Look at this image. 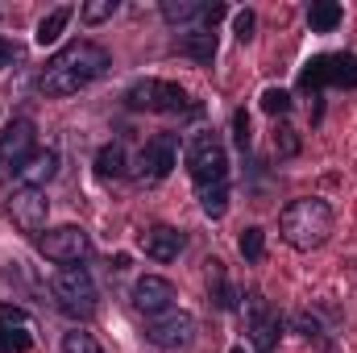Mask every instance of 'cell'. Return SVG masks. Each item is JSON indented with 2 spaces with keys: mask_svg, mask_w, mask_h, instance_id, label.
Returning a JSON list of instances; mask_svg holds the SVG:
<instances>
[{
  "mask_svg": "<svg viewBox=\"0 0 357 353\" xmlns=\"http://www.w3.org/2000/svg\"><path fill=\"white\" fill-rule=\"evenodd\" d=\"M299 91L320 100L328 88H357V54L354 50H337V54H316L299 67Z\"/></svg>",
  "mask_w": 357,
  "mask_h": 353,
  "instance_id": "cell-4",
  "label": "cell"
},
{
  "mask_svg": "<svg viewBox=\"0 0 357 353\" xmlns=\"http://www.w3.org/2000/svg\"><path fill=\"white\" fill-rule=\"evenodd\" d=\"M125 104L133 112H158V117H199L204 104L191 100V91L171 80H133L125 88Z\"/></svg>",
  "mask_w": 357,
  "mask_h": 353,
  "instance_id": "cell-3",
  "label": "cell"
},
{
  "mask_svg": "<svg viewBox=\"0 0 357 353\" xmlns=\"http://www.w3.org/2000/svg\"><path fill=\"white\" fill-rule=\"evenodd\" d=\"M175 283L171 278H162V274H142L137 283H133V308L150 320V316H162V312H171L175 308Z\"/></svg>",
  "mask_w": 357,
  "mask_h": 353,
  "instance_id": "cell-15",
  "label": "cell"
},
{
  "mask_svg": "<svg viewBox=\"0 0 357 353\" xmlns=\"http://www.w3.org/2000/svg\"><path fill=\"white\" fill-rule=\"evenodd\" d=\"M187 175L195 183V191L229 183V150H225L220 133L208 129V133H195L187 142Z\"/></svg>",
  "mask_w": 357,
  "mask_h": 353,
  "instance_id": "cell-6",
  "label": "cell"
},
{
  "mask_svg": "<svg viewBox=\"0 0 357 353\" xmlns=\"http://www.w3.org/2000/svg\"><path fill=\"white\" fill-rule=\"evenodd\" d=\"M21 59H25V46L13 42V38H0V71L13 67V63H21Z\"/></svg>",
  "mask_w": 357,
  "mask_h": 353,
  "instance_id": "cell-31",
  "label": "cell"
},
{
  "mask_svg": "<svg viewBox=\"0 0 357 353\" xmlns=\"http://www.w3.org/2000/svg\"><path fill=\"white\" fill-rule=\"evenodd\" d=\"M208 295H212V303L220 308V312H237L241 308V295H237V287L225 278V262L220 258H208Z\"/></svg>",
  "mask_w": 357,
  "mask_h": 353,
  "instance_id": "cell-19",
  "label": "cell"
},
{
  "mask_svg": "<svg viewBox=\"0 0 357 353\" xmlns=\"http://www.w3.org/2000/svg\"><path fill=\"white\" fill-rule=\"evenodd\" d=\"M299 150H303V142H299V133H295V129H291V125L282 121V125L274 129V154H278V158H295Z\"/></svg>",
  "mask_w": 357,
  "mask_h": 353,
  "instance_id": "cell-25",
  "label": "cell"
},
{
  "mask_svg": "<svg viewBox=\"0 0 357 353\" xmlns=\"http://www.w3.org/2000/svg\"><path fill=\"white\" fill-rule=\"evenodd\" d=\"M108 67H112V59H108V50H104L100 42H88V38L67 42V46L42 67V75H38V91L50 96V100L75 96V91H84L88 84H96Z\"/></svg>",
  "mask_w": 357,
  "mask_h": 353,
  "instance_id": "cell-1",
  "label": "cell"
},
{
  "mask_svg": "<svg viewBox=\"0 0 357 353\" xmlns=\"http://www.w3.org/2000/svg\"><path fill=\"white\" fill-rule=\"evenodd\" d=\"M116 8H121V0H88V4L79 8V17H84L88 25H100V21H108Z\"/></svg>",
  "mask_w": 357,
  "mask_h": 353,
  "instance_id": "cell-27",
  "label": "cell"
},
{
  "mask_svg": "<svg viewBox=\"0 0 357 353\" xmlns=\"http://www.w3.org/2000/svg\"><path fill=\"white\" fill-rule=\"evenodd\" d=\"M341 21H345V8H341L337 0H316V4L307 8V25H312V33H337Z\"/></svg>",
  "mask_w": 357,
  "mask_h": 353,
  "instance_id": "cell-22",
  "label": "cell"
},
{
  "mask_svg": "<svg viewBox=\"0 0 357 353\" xmlns=\"http://www.w3.org/2000/svg\"><path fill=\"white\" fill-rule=\"evenodd\" d=\"M229 183H220V187H204V191H195V200H199V212L204 216H212V220H220L225 212H229Z\"/></svg>",
  "mask_w": 357,
  "mask_h": 353,
  "instance_id": "cell-23",
  "label": "cell"
},
{
  "mask_svg": "<svg viewBox=\"0 0 357 353\" xmlns=\"http://www.w3.org/2000/svg\"><path fill=\"white\" fill-rule=\"evenodd\" d=\"M291 104H295V100H291L287 88H266L262 91V112H270V117H287Z\"/></svg>",
  "mask_w": 357,
  "mask_h": 353,
  "instance_id": "cell-26",
  "label": "cell"
},
{
  "mask_svg": "<svg viewBox=\"0 0 357 353\" xmlns=\"http://www.w3.org/2000/svg\"><path fill=\"white\" fill-rule=\"evenodd\" d=\"M142 250L154 262H175L178 254L187 250V237H183V229H175V225H154V229L142 233Z\"/></svg>",
  "mask_w": 357,
  "mask_h": 353,
  "instance_id": "cell-16",
  "label": "cell"
},
{
  "mask_svg": "<svg viewBox=\"0 0 357 353\" xmlns=\"http://www.w3.org/2000/svg\"><path fill=\"white\" fill-rule=\"evenodd\" d=\"M175 163H178V133H154L142 146L133 175L142 179V183H162V179L175 171Z\"/></svg>",
  "mask_w": 357,
  "mask_h": 353,
  "instance_id": "cell-12",
  "label": "cell"
},
{
  "mask_svg": "<svg viewBox=\"0 0 357 353\" xmlns=\"http://www.w3.org/2000/svg\"><path fill=\"white\" fill-rule=\"evenodd\" d=\"M229 353H245V345H233V350H229Z\"/></svg>",
  "mask_w": 357,
  "mask_h": 353,
  "instance_id": "cell-32",
  "label": "cell"
},
{
  "mask_svg": "<svg viewBox=\"0 0 357 353\" xmlns=\"http://www.w3.org/2000/svg\"><path fill=\"white\" fill-rule=\"evenodd\" d=\"M171 50L195 59V63H212L216 59V29H178Z\"/></svg>",
  "mask_w": 357,
  "mask_h": 353,
  "instance_id": "cell-17",
  "label": "cell"
},
{
  "mask_svg": "<svg viewBox=\"0 0 357 353\" xmlns=\"http://www.w3.org/2000/svg\"><path fill=\"white\" fill-rule=\"evenodd\" d=\"M63 353H104V350H100V341H96L91 333H79V329H75V333L63 337Z\"/></svg>",
  "mask_w": 357,
  "mask_h": 353,
  "instance_id": "cell-29",
  "label": "cell"
},
{
  "mask_svg": "<svg viewBox=\"0 0 357 353\" xmlns=\"http://www.w3.org/2000/svg\"><path fill=\"white\" fill-rule=\"evenodd\" d=\"M54 175H59V150H33V154L21 163L17 183H21V187H46Z\"/></svg>",
  "mask_w": 357,
  "mask_h": 353,
  "instance_id": "cell-18",
  "label": "cell"
},
{
  "mask_svg": "<svg viewBox=\"0 0 357 353\" xmlns=\"http://www.w3.org/2000/svg\"><path fill=\"white\" fill-rule=\"evenodd\" d=\"M33 154V121L29 117H13L0 133V179L17 175L21 163Z\"/></svg>",
  "mask_w": 357,
  "mask_h": 353,
  "instance_id": "cell-13",
  "label": "cell"
},
{
  "mask_svg": "<svg viewBox=\"0 0 357 353\" xmlns=\"http://www.w3.org/2000/svg\"><path fill=\"white\" fill-rule=\"evenodd\" d=\"M241 316H245V337L254 353H274L282 341V316L270 308V299L262 291H250L245 303H241Z\"/></svg>",
  "mask_w": 357,
  "mask_h": 353,
  "instance_id": "cell-7",
  "label": "cell"
},
{
  "mask_svg": "<svg viewBox=\"0 0 357 353\" xmlns=\"http://www.w3.org/2000/svg\"><path fill=\"white\" fill-rule=\"evenodd\" d=\"M38 341V324L25 308L0 303V353H29Z\"/></svg>",
  "mask_w": 357,
  "mask_h": 353,
  "instance_id": "cell-14",
  "label": "cell"
},
{
  "mask_svg": "<svg viewBox=\"0 0 357 353\" xmlns=\"http://www.w3.org/2000/svg\"><path fill=\"white\" fill-rule=\"evenodd\" d=\"M71 17H75V8H71V4H59V8H50V13L38 21V33H33V42H38V46H54V42L67 33Z\"/></svg>",
  "mask_w": 357,
  "mask_h": 353,
  "instance_id": "cell-21",
  "label": "cell"
},
{
  "mask_svg": "<svg viewBox=\"0 0 357 353\" xmlns=\"http://www.w3.org/2000/svg\"><path fill=\"white\" fill-rule=\"evenodd\" d=\"M38 254L59 266H79L91 254V237L79 225H59V229L38 233Z\"/></svg>",
  "mask_w": 357,
  "mask_h": 353,
  "instance_id": "cell-8",
  "label": "cell"
},
{
  "mask_svg": "<svg viewBox=\"0 0 357 353\" xmlns=\"http://www.w3.org/2000/svg\"><path fill=\"white\" fill-rule=\"evenodd\" d=\"M237 250H241V258H245V262H262V258H266V229H258V225L241 229Z\"/></svg>",
  "mask_w": 357,
  "mask_h": 353,
  "instance_id": "cell-24",
  "label": "cell"
},
{
  "mask_svg": "<svg viewBox=\"0 0 357 353\" xmlns=\"http://www.w3.org/2000/svg\"><path fill=\"white\" fill-rule=\"evenodd\" d=\"M129 175V150H125V142H108V146H100V154H96V179H125Z\"/></svg>",
  "mask_w": 357,
  "mask_h": 353,
  "instance_id": "cell-20",
  "label": "cell"
},
{
  "mask_svg": "<svg viewBox=\"0 0 357 353\" xmlns=\"http://www.w3.org/2000/svg\"><path fill=\"white\" fill-rule=\"evenodd\" d=\"M4 216L21 229V233H42L46 229V216H50V200H46V191L42 187H17V191H8V200H4Z\"/></svg>",
  "mask_w": 357,
  "mask_h": 353,
  "instance_id": "cell-9",
  "label": "cell"
},
{
  "mask_svg": "<svg viewBox=\"0 0 357 353\" xmlns=\"http://www.w3.org/2000/svg\"><path fill=\"white\" fill-rule=\"evenodd\" d=\"M146 341L158 345V350H187L195 341V316L183 312V308H171L162 316H150L146 320Z\"/></svg>",
  "mask_w": 357,
  "mask_h": 353,
  "instance_id": "cell-11",
  "label": "cell"
},
{
  "mask_svg": "<svg viewBox=\"0 0 357 353\" xmlns=\"http://www.w3.org/2000/svg\"><path fill=\"white\" fill-rule=\"evenodd\" d=\"M254 29H258V17H254V8H241V13H233V33H237V42H254Z\"/></svg>",
  "mask_w": 357,
  "mask_h": 353,
  "instance_id": "cell-30",
  "label": "cell"
},
{
  "mask_svg": "<svg viewBox=\"0 0 357 353\" xmlns=\"http://www.w3.org/2000/svg\"><path fill=\"white\" fill-rule=\"evenodd\" d=\"M229 17V4L220 0H162V21L178 29H216V21Z\"/></svg>",
  "mask_w": 357,
  "mask_h": 353,
  "instance_id": "cell-10",
  "label": "cell"
},
{
  "mask_svg": "<svg viewBox=\"0 0 357 353\" xmlns=\"http://www.w3.org/2000/svg\"><path fill=\"white\" fill-rule=\"evenodd\" d=\"M333 229H337V212H333V204L320 200V195L291 200V204L278 212V233H282V241H287L291 250H299V254L320 250V246L333 237Z\"/></svg>",
  "mask_w": 357,
  "mask_h": 353,
  "instance_id": "cell-2",
  "label": "cell"
},
{
  "mask_svg": "<svg viewBox=\"0 0 357 353\" xmlns=\"http://www.w3.org/2000/svg\"><path fill=\"white\" fill-rule=\"evenodd\" d=\"M50 291H54V303L63 316L71 320H91L96 316V303H100V291H96V278L84 262L79 266H59L54 278H50Z\"/></svg>",
  "mask_w": 357,
  "mask_h": 353,
  "instance_id": "cell-5",
  "label": "cell"
},
{
  "mask_svg": "<svg viewBox=\"0 0 357 353\" xmlns=\"http://www.w3.org/2000/svg\"><path fill=\"white\" fill-rule=\"evenodd\" d=\"M233 142H237V150H241V154L254 146V129H250V112H245V108H237V112H233Z\"/></svg>",
  "mask_w": 357,
  "mask_h": 353,
  "instance_id": "cell-28",
  "label": "cell"
}]
</instances>
